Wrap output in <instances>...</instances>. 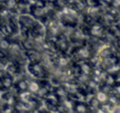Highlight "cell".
<instances>
[{
  "label": "cell",
  "mask_w": 120,
  "mask_h": 113,
  "mask_svg": "<svg viewBox=\"0 0 120 113\" xmlns=\"http://www.w3.org/2000/svg\"><path fill=\"white\" fill-rule=\"evenodd\" d=\"M18 21H19V25H20L21 30L25 31L27 34L38 22L33 15H29V14H22L18 18Z\"/></svg>",
  "instance_id": "cell-1"
},
{
  "label": "cell",
  "mask_w": 120,
  "mask_h": 113,
  "mask_svg": "<svg viewBox=\"0 0 120 113\" xmlns=\"http://www.w3.org/2000/svg\"><path fill=\"white\" fill-rule=\"evenodd\" d=\"M27 70L33 76L36 78H45L46 77V72L44 67L40 63V61H30L29 66H27Z\"/></svg>",
  "instance_id": "cell-2"
},
{
  "label": "cell",
  "mask_w": 120,
  "mask_h": 113,
  "mask_svg": "<svg viewBox=\"0 0 120 113\" xmlns=\"http://www.w3.org/2000/svg\"><path fill=\"white\" fill-rule=\"evenodd\" d=\"M14 85V77L11 74H5L1 77V91H8L11 88H13Z\"/></svg>",
  "instance_id": "cell-3"
},
{
  "label": "cell",
  "mask_w": 120,
  "mask_h": 113,
  "mask_svg": "<svg viewBox=\"0 0 120 113\" xmlns=\"http://www.w3.org/2000/svg\"><path fill=\"white\" fill-rule=\"evenodd\" d=\"M73 112H77V113H87V112H92V109H91V107H90L89 103L76 101H75L74 111H73Z\"/></svg>",
  "instance_id": "cell-4"
},
{
  "label": "cell",
  "mask_w": 120,
  "mask_h": 113,
  "mask_svg": "<svg viewBox=\"0 0 120 113\" xmlns=\"http://www.w3.org/2000/svg\"><path fill=\"white\" fill-rule=\"evenodd\" d=\"M55 47H56L57 51L61 53H64L68 50V41L65 39L64 36H59L57 38L56 42H55Z\"/></svg>",
  "instance_id": "cell-5"
},
{
  "label": "cell",
  "mask_w": 120,
  "mask_h": 113,
  "mask_svg": "<svg viewBox=\"0 0 120 113\" xmlns=\"http://www.w3.org/2000/svg\"><path fill=\"white\" fill-rule=\"evenodd\" d=\"M104 25L102 24L101 22H96V23H93L92 24V27H91V34L93 36H96V37H101L102 35L104 34Z\"/></svg>",
  "instance_id": "cell-6"
},
{
  "label": "cell",
  "mask_w": 120,
  "mask_h": 113,
  "mask_svg": "<svg viewBox=\"0 0 120 113\" xmlns=\"http://www.w3.org/2000/svg\"><path fill=\"white\" fill-rule=\"evenodd\" d=\"M76 54H77V56H78V58L81 59V60H87V59H90L92 56L91 50H90L87 47H81V48H79L78 50L76 51Z\"/></svg>",
  "instance_id": "cell-7"
},
{
  "label": "cell",
  "mask_w": 120,
  "mask_h": 113,
  "mask_svg": "<svg viewBox=\"0 0 120 113\" xmlns=\"http://www.w3.org/2000/svg\"><path fill=\"white\" fill-rule=\"evenodd\" d=\"M25 56L27 57V59H30V61H40V59H41V54L35 49L26 50Z\"/></svg>",
  "instance_id": "cell-8"
},
{
  "label": "cell",
  "mask_w": 120,
  "mask_h": 113,
  "mask_svg": "<svg viewBox=\"0 0 120 113\" xmlns=\"http://www.w3.org/2000/svg\"><path fill=\"white\" fill-rule=\"evenodd\" d=\"M15 87H16V89H17V91H18V92L27 91L30 89V82L23 78V79L18 80V82H16V85H15Z\"/></svg>",
  "instance_id": "cell-9"
},
{
  "label": "cell",
  "mask_w": 120,
  "mask_h": 113,
  "mask_svg": "<svg viewBox=\"0 0 120 113\" xmlns=\"http://www.w3.org/2000/svg\"><path fill=\"white\" fill-rule=\"evenodd\" d=\"M95 96L101 104H104V103H108L109 101V98H110V93L105 92V91H103L101 89L100 91H98V92L96 93Z\"/></svg>",
  "instance_id": "cell-10"
},
{
  "label": "cell",
  "mask_w": 120,
  "mask_h": 113,
  "mask_svg": "<svg viewBox=\"0 0 120 113\" xmlns=\"http://www.w3.org/2000/svg\"><path fill=\"white\" fill-rule=\"evenodd\" d=\"M54 92L56 93L57 95H58V97L60 99H63L64 97H66V96H68V91L66 90L65 88H64L63 86H58V87H56L55 88V90H54Z\"/></svg>",
  "instance_id": "cell-11"
},
{
  "label": "cell",
  "mask_w": 120,
  "mask_h": 113,
  "mask_svg": "<svg viewBox=\"0 0 120 113\" xmlns=\"http://www.w3.org/2000/svg\"><path fill=\"white\" fill-rule=\"evenodd\" d=\"M41 84H42V82H38V80H32V82H30V89H29V90L31 91L32 93L36 94V93L40 90V88L42 87Z\"/></svg>",
  "instance_id": "cell-12"
},
{
  "label": "cell",
  "mask_w": 120,
  "mask_h": 113,
  "mask_svg": "<svg viewBox=\"0 0 120 113\" xmlns=\"http://www.w3.org/2000/svg\"><path fill=\"white\" fill-rule=\"evenodd\" d=\"M112 93L120 96V82H117V84L112 88Z\"/></svg>",
  "instance_id": "cell-13"
},
{
  "label": "cell",
  "mask_w": 120,
  "mask_h": 113,
  "mask_svg": "<svg viewBox=\"0 0 120 113\" xmlns=\"http://www.w3.org/2000/svg\"><path fill=\"white\" fill-rule=\"evenodd\" d=\"M48 2H51V3H56L57 0H46Z\"/></svg>",
  "instance_id": "cell-14"
},
{
  "label": "cell",
  "mask_w": 120,
  "mask_h": 113,
  "mask_svg": "<svg viewBox=\"0 0 120 113\" xmlns=\"http://www.w3.org/2000/svg\"><path fill=\"white\" fill-rule=\"evenodd\" d=\"M118 63H119V66H120V57L118 58Z\"/></svg>",
  "instance_id": "cell-15"
}]
</instances>
